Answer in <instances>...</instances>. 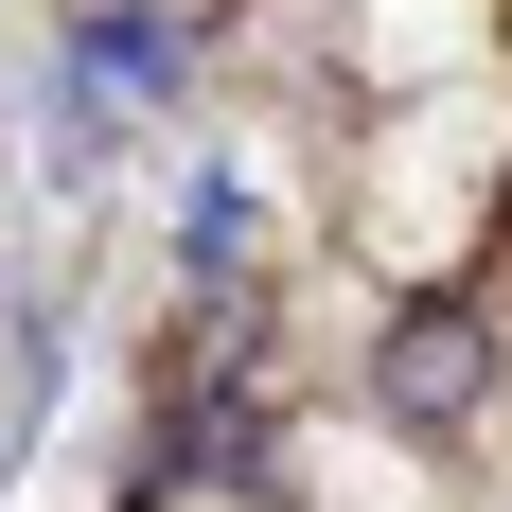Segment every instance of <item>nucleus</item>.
<instances>
[{"instance_id": "nucleus-1", "label": "nucleus", "mask_w": 512, "mask_h": 512, "mask_svg": "<svg viewBox=\"0 0 512 512\" xmlns=\"http://www.w3.org/2000/svg\"><path fill=\"white\" fill-rule=\"evenodd\" d=\"M495 301H407L389 336H371V407L407 424V442H460L477 407H495Z\"/></svg>"}, {"instance_id": "nucleus-2", "label": "nucleus", "mask_w": 512, "mask_h": 512, "mask_svg": "<svg viewBox=\"0 0 512 512\" xmlns=\"http://www.w3.org/2000/svg\"><path fill=\"white\" fill-rule=\"evenodd\" d=\"M71 18H106V0H71Z\"/></svg>"}]
</instances>
